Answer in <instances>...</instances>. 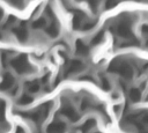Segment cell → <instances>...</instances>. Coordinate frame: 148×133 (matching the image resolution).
<instances>
[{
  "mask_svg": "<svg viewBox=\"0 0 148 133\" xmlns=\"http://www.w3.org/2000/svg\"><path fill=\"white\" fill-rule=\"evenodd\" d=\"M101 88L104 91H109L111 89V83H110V81L105 76H102L101 77Z\"/></svg>",
  "mask_w": 148,
  "mask_h": 133,
  "instance_id": "ac0fdd59",
  "label": "cell"
},
{
  "mask_svg": "<svg viewBox=\"0 0 148 133\" xmlns=\"http://www.w3.org/2000/svg\"><path fill=\"white\" fill-rule=\"evenodd\" d=\"M75 50H76V53L80 54V56H88V52H89L88 46L81 39H77L76 40V43H75Z\"/></svg>",
  "mask_w": 148,
  "mask_h": 133,
  "instance_id": "8fae6325",
  "label": "cell"
},
{
  "mask_svg": "<svg viewBox=\"0 0 148 133\" xmlns=\"http://www.w3.org/2000/svg\"><path fill=\"white\" fill-rule=\"evenodd\" d=\"M116 31L117 34L123 37V38H130L133 37L132 35V30H131V23L128 20H121L120 22H118L117 27H116Z\"/></svg>",
  "mask_w": 148,
  "mask_h": 133,
  "instance_id": "277c9868",
  "label": "cell"
},
{
  "mask_svg": "<svg viewBox=\"0 0 148 133\" xmlns=\"http://www.w3.org/2000/svg\"><path fill=\"white\" fill-rule=\"evenodd\" d=\"M45 31H46V34H47L50 37H57L58 34H59V25H58L57 21H56V22L53 21L49 27H46V28H45Z\"/></svg>",
  "mask_w": 148,
  "mask_h": 133,
  "instance_id": "7c38bea8",
  "label": "cell"
},
{
  "mask_svg": "<svg viewBox=\"0 0 148 133\" xmlns=\"http://www.w3.org/2000/svg\"><path fill=\"white\" fill-rule=\"evenodd\" d=\"M118 2H119V0H106V2H105V7H106V9L113 8Z\"/></svg>",
  "mask_w": 148,
  "mask_h": 133,
  "instance_id": "7402d4cb",
  "label": "cell"
},
{
  "mask_svg": "<svg viewBox=\"0 0 148 133\" xmlns=\"http://www.w3.org/2000/svg\"><path fill=\"white\" fill-rule=\"evenodd\" d=\"M14 22H16V17L13 16V15H10V16L8 17V20H7V24H13Z\"/></svg>",
  "mask_w": 148,
  "mask_h": 133,
  "instance_id": "d4e9b609",
  "label": "cell"
},
{
  "mask_svg": "<svg viewBox=\"0 0 148 133\" xmlns=\"http://www.w3.org/2000/svg\"><path fill=\"white\" fill-rule=\"evenodd\" d=\"M2 14H3V10H2V9H1V8H0V19H1V17H2Z\"/></svg>",
  "mask_w": 148,
  "mask_h": 133,
  "instance_id": "f1b7e54d",
  "label": "cell"
},
{
  "mask_svg": "<svg viewBox=\"0 0 148 133\" xmlns=\"http://www.w3.org/2000/svg\"><path fill=\"white\" fill-rule=\"evenodd\" d=\"M87 1H88V5L90 6L91 10H92V12H96L97 8H98V5H99V2H101V0H87Z\"/></svg>",
  "mask_w": 148,
  "mask_h": 133,
  "instance_id": "44dd1931",
  "label": "cell"
},
{
  "mask_svg": "<svg viewBox=\"0 0 148 133\" xmlns=\"http://www.w3.org/2000/svg\"><path fill=\"white\" fill-rule=\"evenodd\" d=\"M80 80H82V81H92L94 79H92L91 76H88V75H84V76H82V77H80Z\"/></svg>",
  "mask_w": 148,
  "mask_h": 133,
  "instance_id": "484cf974",
  "label": "cell"
},
{
  "mask_svg": "<svg viewBox=\"0 0 148 133\" xmlns=\"http://www.w3.org/2000/svg\"><path fill=\"white\" fill-rule=\"evenodd\" d=\"M96 133H99V132H96Z\"/></svg>",
  "mask_w": 148,
  "mask_h": 133,
  "instance_id": "f546056e",
  "label": "cell"
},
{
  "mask_svg": "<svg viewBox=\"0 0 148 133\" xmlns=\"http://www.w3.org/2000/svg\"><path fill=\"white\" fill-rule=\"evenodd\" d=\"M39 87L40 86H39V83L37 81H28V82H25V88L30 94L37 93L39 90Z\"/></svg>",
  "mask_w": 148,
  "mask_h": 133,
  "instance_id": "5bb4252c",
  "label": "cell"
},
{
  "mask_svg": "<svg viewBox=\"0 0 148 133\" xmlns=\"http://www.w3.org/2000/svg\"><path fill=\"white\" fill-rule=\"evenodd\" d=\"M31 101H32V97H31L30 95H28V94H23V95L18 98L17 103H18L20 105H28V104L31 103Z\"/></svg>",
  "mask_w": 148,
  "mask_h": 133,
  "instance_id": "9a60e30c",
  "label": "cell"
},
{
  "mask_svg": "<svg viewBox=\"0 0 148 133\" xmlns=\"http://www.w3.org/2000/svg\"><path fill=\"white\" fill-rule=\"evenodd\" d=\"M86 20V14L81 10H74V15H73V20H72V27L74 30H79L81 29L82 23Z\"/></svg>",
  "mask_w": 148,
  "mask_h": 133,
  "instance_id": "30bf717a",
  "label": "cell"
},
{
  "mask_svg": "<svg viewBox=\"0 0 148 133\" xmlns=\"http://www.w3.org/2000/svg\"><path fill=\"white\" fill-rule=\"evenodd\" d=\"M94 126H95V120H94V119H88V120L82 125V131L86 133V132H88L89 130H91Z\"/></svg>",
  "mask_w": 148,
  "mask_h": 133,
  "instance_id": "d6986e66",
  "label": "cell"
},
{
  "mask_svg": "<svg viewBox=\"0 0 148 133\" xmlns=\"http://www.w3.org/2000/svg\"><path fill=\"white\" fill-rule=\"evenodd\" d=\"M15 133H25V130H24L22 126H17V127H16Z\"/></svg>",
  "mask_w": 148,
  "mask_h": 133,
  "instance_id": "4316f807",
  "label": "cell"
},
{
  "mask_svg": "<svg viewBox=\"0 0 148 133\" xmlns=\"http://www.w3.org/2000/svg\"><path fill=\"white\" fill-rule=\"evenodd\" d=\"M141 31H142V35L146 37V36H147V25H146V24H145V25H142Z\"/></svg>",
  "mask_w": 148,
  "mask_h": 133,
  "instance_id": "83f0119b",
  "label": "cell"
},
{
  "mask_svg": "<svg viewBox=\"0 0 148 133\" xmlns=\"http://www.w3.org/2000/svg\"><path fill=\"white\" fill-rule=\"evenodd\" d=\"M13 32L15 34L16 38H17L21 43H24V42L28 39V29H27V27H25L24 23L14 27V28H13Z\"/></svg>",
  "mask_w": 148,
  "mask_h": 133,
  "instance_id": "ba28073f",
  "label": "cell"
},
{
  "mask_svg": "<svg viewBox=\"0 0 148 133\" xmlns=\"http://www.w3.org/2000/svg\"><path fill=\"white\" fill-rule=\"evenodd\" d=\"M15 80L10 73H5L2 75V80L0 81V91H6L9 90L14 87Z\"/></svg>",
  "mask_w": 148,
  "mask_h": 133,
  "instance_id": "52a82bcc",
  "label": "cell"
},
{
  "mask_svg": "<svg viewBox=\"0 0 148 133\" xmlns=\"http://www.w3.org/2000/svg\"><path fill=\"white\" fill-rule=\"evenodd\" d=\"M8 1L16 7H22V5H23V0H8Z\"/></svg>",
  "mask_w": 148,
  "mask_h": 133,
  "instance_id": "cb8c5ba5",
  "label": "cell"
},
{
  "mask_svg": "<svg viewBox=\"0 0 148 133\" xmlns=\"http://www.w3.org/2000/svg\"><path fill=\"white\" fill-rule=\"evenodd\" d=\"M103 39H104V32H103V31H99V32H97V34L92 37L91 44H92V45H98V44H101V43L103 42Z\"/></svg>",
  "mask_w": 148,
  "mask_h": 133,
  "instance_id": "2e32d148",
  "label": "cell"
},
{
  "mask_svg": "<svg viewBox=\"0 0 148 133\" xmlns=\"http://www.w3.org/2000/svg\"><path fill=\"white\" fill-rule=\"evenodd\" d=\"M96 21H84L81 25V30H90L95 27Z\"/></svg>",
  "mask_w": 148,
  "mask_h": 133,
  "instance_id": "ffe728a7",
  "label": "cell"
},
{
  "mask_svg": "<svg viewBox=\"0 0 148 133\" xmlns=\"http://www.w3.org/2000/svg\"><path fill=\"white\" fill-rule=\"evenodd\" d=\"M0 120H5V103L0 99Z\"/></svg>",
  "mask_w": 148,
  "mask_h": 133,
  "instance_id": "603a6c76",
  "label": "cell"
},
{
  "mask_svg": "<svg viewBox=\"0 0 148 133\" xmlns=\"http://www.w3.org/2000/svg\"><path fill=\"white\" fill-rule=\"evenodd\" d=\"M10 65L18 74H27V73H30L32 71V66L29 64L25 54H20L16 58L12 59Z\"/></svg>",
  "mask_w": 148,
  "mask_h": 133,
  "instance_id": "3957f363",
  "label": "cell"
},
{
  "mask_svg": "<svg viewBox=\"0 0 148 133\" xmlns=\"http://www.w3.org/2000/svg\"><path fill=\"white\" fill-rule=\"evenodd\" d=\"M45 25H46V19L45 17H39L38 20L34 21V23H32V27L35 29H40V28H43Z\"/></svg>",
  "mask_w": 148,
  "mask_h": 133,
  "instance_id": "e0dca14e",
  "label": "cell"
},
{
  "mask_svg": "<svg viewBox=\"0 0 148 133\" xmlns=\"http://www.w3.org/2000/svg\"><path fill=\"white\" fill-rule=\"evenodd\" d=\"M60 112H61V114H64L67 119H69L71 121H77L79 120V113L75 111V109L66 101L64 104H62V106H61V110H60Z\"/></svg>",
  "mask_w": 148,
  "mask_h": 133,
  "instance_id": "5b68a950",
  "label": "cell"
},
{
  "mask_svg": "<svg viewBox=\"0 0 148 133\" xmlns=\"http://www.w3.org/2000/svg\"><path fill=\"white\" fill-rule=\"evenodd\" d=\"M65 131H66V124L61 120L52 121L46 128V133H65Z\"/></svg>",
  "mask_w": 148,
  "mask_h": 133,
  "instance_id": "9c48e42d",
  "label": "cell"
},
{
  "mask_svg": "<svg viewBox=\"0 0 148 133\" xmlns=\"http://www.w3.org/2000/svg\"><path fill=\"white\" fill-rule=\"evenodd\" d=\"M83 68H84V65H83L82 61H80V60H72L71 64L68 65L66 72H65V77H68V76L74 75V74H77L81 71H83Z\"/></svg>",
  "mask_w": 148,
  "mask_h": 133,
  "instance_id": "8992f818",
  "label": "cell"
},
{
  "mask_svg": "<svg viewBox=\"0 0 148 133\" xmlns=\"http://www.w3.org/2000/svg\"><path fill=\"white\" fill-rule=\"evenodd\" d=\"M128 97L133 103H136L141 98V91L138 88H131L128 91Z\"/></svg>",
  "mask_w": 148,
  "mask_h": 133,
  "instance_id": "4fadbf2b",
  "label": "cell"
},
{
  "mask_svg": "<svg viewBox=\"0 0 148 133\" xmlns=\"http://www.w3.org/2000/svg\"><path fill=\"white\" fill-rule=\"evenodd\" d=\"M109 72L118 73L121 77H124L126 80H130L133 76V68L131 67V65L128 62L121 61V60L120 61L113 60L109 66Z\"/></svg>",
  "mask_w": 148,
  "mask_h": 133,
  "instance_id": "7a4b0ae2",
  "label": "cell"
},
{
  "mask_svg": "<svg viewBox=\"0 0 148 133\" xmlns=\"http://www.w3.org/2000/svg\"><path fill=\"white\" fill-rule=\"evenodd\" d=\"M52 102H46L44 104H42L37 110L30 111V112H18L21 116H23L27 119H30L31 121L36 123V124H40L43 120H45V118L47 117L51 108H52Z\"/></svg>",
  "mask_w": 148,
  "mask_h": 133,
  "instance_id": "6da1fadb",
  "label": "cell"
}]
</instances>
